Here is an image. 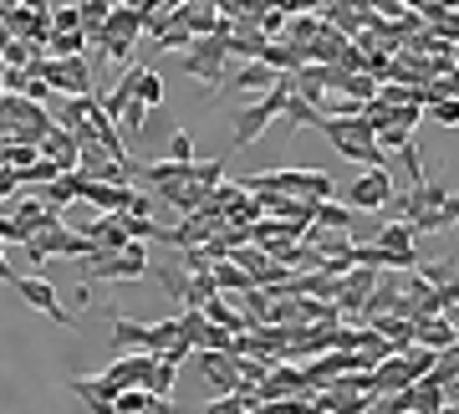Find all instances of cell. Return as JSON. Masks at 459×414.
I'll return each instance as SVG.
<instances>
[{
	"label": "cell",
	"instance_id": "40",
	"mask_svg": "<svg viewBox=\"0 0 459 414\" xmlns=\"http://www.w3.org/2000/svg\"><path fill=\"white\" fill-rule=\"evenodd\" d=\"M455 220H459V195H449L444 199V225H455Z\"/></svg>",
	"mask_w": 459,
	"mask_h": 414
},
{
	"label": "cell",
	"instance_id": "32",
	"mask_svg": "<svg viewBox=\"0 0 459 414\" xmlns=\"http://www.w3.org/2000/svg\"><path fill=\"white\" fill-rule=\"evenodd\" d=\"M169 159H174V164H195V133L189 128L169 133Z\"/></svg>",
	"mask_w": 459,
	"mask_h": 414
},
{
	"label": "cell",
	"instance_id": "8",
	"mask_svg": "<svg viewBox=\"0 0 459 414\" xmlns=\"http://www.w3.org/2000/svg\"><path fill=\"white\" fill-rule=\"evenodd\" d=\"M394 199V180H388V169H368L358 180L347 184V210H383Z\"/></svg>",
	"mask_w": 459,
	"mask_h": 414
},
{
	"label": "cell",
	"instance_id": "23",
	"mask_svg": "<svg viewBox=\"0 0 459 414\" xmlns=\"http://www.w3.org/2000/svg\"><path fill=\"white\" fill-rule=\"evenodd\" d=\"M159 282H164V292H169L174 302H179V307H189V282H195V277H189V271H184L179 261L159 266Z\"/></svg>",
	"mask_w": 459,
	"mask_h": 414
},
{
	"label": "cell",
	"instance_id": "3",
	"mask_svg": "<svg viewBox=\"0 0 459 414\" xmlns=\"http://www.w3.org/2000/svg\"><path fill=\"white\" fill-rule=\"evenodd\" d=\"M77 266H82L87 282H92V277H98V282H138V277L148 271V251L133 241L123 256H113V251H92V256H87V261H77Z\"/></svg>",
	"mask_w": 459,
	"mask_h": 414
},
{
	"label": "cell",
	"instance_id": "6",
	"mask_svg": "<svg viewBox=\"0 0 459 414\" xmlns=\"http://www.w3.org/2000/svg\"><path fill=\"white\" fill-rule=\"evenodd\" d=\"M195 364H199V379H204V389H210V394H235V389H240V358H230V353H195Z\"/></svg>",
	"mask_w": 459,
	"mask_h": 414
},
{
	"label": "cell",
	"instance_id": "21",
	"mask_svg": "<svg viewBox=\"0 0 459 414\" xmlns=\"http://www.w3.org/2000/svg\"><path fill=\"white\" fill-rule=\"evenodd\" d=\"M87 47H92V36L87 31H62V36H51L47 57L51 62H72V57H87Z\"/></svg>",
	"mask_w": 459,
	"mask_h": 414
},
{
	"label": "cell",
	"instance_id": "45",
	"mask_svg": "<svg viewBox=\"0 0 459 414\" xmlns=\"http://www.w3.org/2000/svg\"><path fill=\"white\" fill-rule=\"evenodd\" d=\"M455 77H459V72H455Z\"/></svg>",
	"mask_w": 459,
	"mask_h": 414
},
{
	"label": "cell",
	"instance_id": "24",
	"mask_svg": "<svg viewBox=\"0 0 459 414\" xmlns=\"http://www.w3.org/2000/svg\"><path fill=\"white\" fill-rule=\"evenodd\" d=\"M189 184L220 189V184H225V159H195V164H189Z\"/></svg>",
	"mask_w": 459,
	"mask_h": 414
},
{
	"label": "cell",
	"instance_id": "7",
	"mask_svg": "<svg viewBox=\"0 0 459 414\" xmlns=\"http://www.w3.org/2000/svg\"><path fill=\"white\" fill-rule=\"evenodd\" d=\"M255 394H261V404H281V399H312V389H307V374L296 364H276L255 383Z\"/></svg>",
	"mask_w": 459,
	"mask_h": 414
},
{
	"label": "cell",
	"instance_id": "37",
	"mask_svg": "<svg viewBox=\"0 0 459 414\" xmlns=\"http://www.w3.org/2000/svg\"><path fill=\"white\" fill-rule=\"evenodd\" d=\"M434 36H439V41H449V47H455V41H459V11H449V16H444L439 26H434Z\"/></svg>",
	"mask_w": 459,
	"mask_h": 414
},
{
	"label": "cell",
	"instance_id": "26",
	"mask_svg": "<svg viewBox=\"0 0 459 414\" xmlns=\"http://www.w3.org/2000/svg\"><path fill=\"white\" fill-rule=\"evenodd\" d=\"M0 21H5V31L11 36H31V21H36V5H0Z\"/></svg>",
	"mask_w": 459,
	"mask_h": 414
},
{
	"label": "cell",
	"instance_id": "16",
	"mask_svg": "<svg viewBox=\"0 0 459 414\" xmlns=\"http://www.w3.org/2000/svg\"><path fill=\"white\" fill-rule=\"evenodd\" d=\"M444 199H449V189H444L439 180H424V184H413V195H409V205H403V216H409V220L434 216V210H444Z\"/></svg>",
	"mask_w": 459,
	"mask_h": 414
},
{
	"label": "cell",
	"instance_id": "33",
	"mask_svg": "<svg viewBox=\"0 0 459 414\" xmlns=\"http://www.w3.org/2000/svg\"><path fill=\"white\" fill-rule=\"evenodd\" d=\"M286 118H291V123H307V128H322V113H316L312 102H301L296 92L286 98Z\"/></svg>",
	"mask_w": 459,
	"mask_h": 414
},
{
	"label": "cell",
	"instance_id": "13",
	"mask_svg": "<svg viewBox=\"0 0 459 414\" xmlns=\"http://www.w3.org/2000/svg\"><path fill=\"white\" fill-rule=\"evenodd\" d=\"M41 159H47V164H56L62 174H82V144H77L66 128H51V133H47Z\"/></svg>",
	"mask_w": 459,
	"mask_h": 414
},
{
	"label": "cell",
	"instance_id": "39",
	"mask_svg": "<svg viewBox=\"0 0 459 414\" xmlns=\"http://www.w3.org/2000/svg\"><path fill=\"white\" fill-rule=\"evenodd\" d=\"M148 210H153V199H148V195H133V205L123 210V216H148Z\"/></svg>",
	"mask_w": 459,
	"mask_h": 414
},
{
	"label": "cell",
	"instance_id": "5",
	"mask_svg": "<svg viewBox=\"0 0 459 414\" xmlns=\"http://www.w3.org/2000/svg\"><path fill=\"white\" fill-rule=\"evenodd\" d=\"M21 251H26L31 261H51V256L87 261V256H92V241H87V235H77V231H66V225H56V231H41L36 241H26Z\"/></svg>",
	"mask_w": 459,
	"mask_h": 414
},
{
	"label": "cell",
	"instance_id": "30",
	"mask_svg": "<svg viewBox=\"0 0 459 414\" xmlns=\"http://www.w3.org/2000/svg\"><path fill=\"white\" fill-rule=\"evenodd\" d=\"M174 379H179V368L159 358V368H153V379H148L143 394H148V399H169V394H174Z\"/></svg>",
	"mask_w": 459,
	"mask_h": 414
},
{
	"label": "cell",
	"instance_id": "27",
	"mask_svg": "<svg viewBox=\"0 0 459 414\" xmlns=\"http://www.w3.org/2000/svg\"><path fill=\"white\" fill-rule=\"evenodd\" d=\"M117 220H123V231H128L138 246H143V241H164V225L153 216H117Z\"/></svg>",
	"mask_w": 459,
	"mask_h": 414
},
{
	"label": "cell",
	"instance_id": "41",
	"mask_svg": "<svg viewBox=\"0 0 459 414\" xmlns=\"http://www.w3.org/2000/svg\"><path fill=\"white\" fill-rule=\"evenodd\" d=\"M0 282H11V286H16V266L5 261V256H0Z\"/></svg>",
	"mask_w": 459,
	"mask_h": 414
},
{
	"label": "cell",
	"instance_id": "4",
	"mask_svg": "<svg viewBox=\"0 0 459 414\" xmlns=\"http://www.w3.org/2000/svg\"><path fill=\"white\" fill-rule=\"evenodd\" d=\"M225 62H230V41L225 36H210V41H195V47L184 51L179 72H189V77H199L210 92H220V87H225Z\"/></svg>",
	"mask_w": 459,
	"mask_h": 414
},
{
	"label": "cell",
	"instance_id": "9",
	"mask_svg": "<svg viewBox=\"0 0 459 414\" xmlns=\"http://www.w3.org/2000/svg\"><path fill=\"white\" fill-rule=\"evenodd\" d=\"M16 297H26L36 313H47L56 328H72V322H77V317L62 307V297H56V286H51L47 277H16Z\"/></svg>",
	"mask_w": 459,
	"mask_h": 414
},
{
	"label": "cell",
	"instance_id": "14",
	"mask_svg": "<svg viewBox=\"0 0 459 414\" xmlns=\"http://www.w3.org/2000/svg\"><path fill=\"white\" fill-rule=\"evenodd\" d=\"M225 83L235 87V92H250V98L261 92V98H265V92H276V87L286 83V77H276V72H271V66H265V62H246V66H240V72H230Z\"/></svg>",
	"mask_w": 459,
	"mask_h": 414
},
{
	"label": "cell",
	"instance_id": "18",
	"mask_svg": "<svg viewBox=\"0 0 459 414\" xmlns=\"http://www.w3.org/2000/svg\"><path fill=\"white\" fill-rule=\"evenodd\" d=\"M77 199H82V174H62V180H51L47 189H41V205L56 210V216H62L66 205H77Z\"/></svg>",
	"mask_w": 459,
	"mask_h": 414
},
{
	"label": "cell",
	"instance_id": "34",
	"mask_svg": "<svg viewBox=\"0 0 459 414\" xmlns=\"http://www.w3.org/2000/svg\"><path fill=\"white\" fill-rule=\"evenodd\" d=\"M143 123H148V108H143V102H128V113L117 118V133L138 138V133H143Z\"/></svg>",
	"mask_w": 459,
	"mask_h": 414
},
{
	"label": "cell",
	"instance_id": "17",
	"mask_svg": "<svg viewBox=\"0 0 459 414\" xmlns=\"http://www.w3.org/2000/svg\"><path fill=\"white\" fill-rule=\"evenodd\" d=\"M113 348L117 353H148V322H133V317L113 313Z\"/></svg>",
	"mask_w": 459,
	"mask_h": 414
},
{
	"label": "cell",
	"instance_id": "1",
	"mask_svg": "<svg viewBox=\"0 0 459 414\" xmlns=\"http://www.w3.org/2000/svg\"><path fill=\"white\" fill-rule=\"evenodd\" d=\"M148 16H153V0H133V5H113V16L92 41L102 47V62H128L133 41L148 31Z\"/></svg>",
	"mask_w": 459,
	"mask_h": 414
},
{
	"label": "cell",
	"instance_id": "28",
	"mask_svg": "<svg viewBox=\"0 0 459 414\" xmlns=\"http://www.w3.org/2000/svg\"><path fill=\"white\" fill-rule=\"evenodd\" d=\"M429 379L439 383V389H459V343L449 353H439V364H434V374Z\"/></svg>",
	"mask_w": 459,
	"mask_h": 414
},
{
	"label": "cell",
	"instance_id": "19",
	"mask_svg": "<svg viewBox=\"0 0 459 414\" xmlns=\"http://www.w3.org/2000/svg\"><path fill=\"white\" fill-rule=\"evenodd\" d=\"M210 277H214V286H220V297H240V292H250V286H255L246 271H240V266L230 261V256H225V261H214Z\"/></svg>",
	"mask_w": 459,
	"mask_h": 414
},
{
	"label": "cell",
	"instance_id": "38",
	"mask_svg": "<svg viewBox=\"0 0 459 414\" xmlns=\"http://www.w3.org/2000/svg\"><path fill=\"white\" fill-rule=\"evenodd\" d=\"M439 302H444V313H449V307L459 302V271H455V277H449V282L439 286Z\"/></svg>",
	"mask_w": 459,
	"mask_h": 414
},
{
	"label": "cell",
	"instance_id": "25",
	"mask_svg": "<svg viewBox=\"0 0 459 414\" xmlns=\"http://www.w3.org/2000/svg\"><path fill=\"white\" fill-rule=\"evenodd\" d=\"M133 102H143V108H159V102H164V77H159L153 66L138 72V92H133Z\"/></svg>",
	"mask_w": 459,
	"mask_h": 414
},
{
	"label": "cell",
	"instance_id": "20",
	"mask_svg": "<svg viewBox=\"0 0 459 414\" xmlns=\"http://www.w3.org/2000/svg\"><path fill=\"white\" fill-rule=\"evenodd\" d=\"M316 225H322L327 235L352 231V210H347V199H322V205H316Z\"/></svg>",
	"mask_w": 459,
	"mask_h": 414
},
{
	"label": "cell",
	"instance_id": "10",
	"mask_svg": "<svg viewBox=\"0 0 459 414\" xmlns=\"http://www.w3.org/2000/svg\"><path fill=\"white\" fill-rule=\"evenodd\" d=\"M133 195H138V189H128V184H98V180L82 174V205L98 210V216H123L133 205Z\"/></svg>",
	"mask_w": 459,
	"mask_h": 414
},
{
	"label": "cell",
	"instance_id": "36",
	"mask_svg": "<svg viewBox=\"0 0 459 414\" xmlns=\"http://www.w3.org/2000/svg\"><path fill=\"white\" fill-rule=\"evenodd\" d=\"M429 118H434L439 128H459V98L455 102H439V108H429Z\"/></svg>",
	"mask_w": 459,
	"mask_h": 414
},
{
	"label": "cell",
	"instance_id": "42",
	"mask_svg": "<svg viewBox=\"0 0 459 414\" xmlns=\"http://www.w3.org/2000/svg\"><path fill=\"white\" fill-rule=\"evenodd\" d=\"M11 41H16V36H11V31H5V21H0V51H5V47H11Z\"/></svg>",
	"mask_w": 459,
	"mask_h": 414
},
{
	"label": "cell",
	"instance_id": "31",
	"mask_svg": "<svg viewBox=\"0 0 459 414\" xmlns=\"http://www.w3.org/2000/svg\"><path fill=\"white\" fill-rule=\"evenodd\" d=\"M82 31V5H51V36Z\"/></svg>",
	"mask_w": 459,
	"mask_h": 414
},
{
	"label": "cell",
	"instance_id": "35",
	"mask_svg": "<svg viewBox=\"0 0 459 414\" xmlns=\"http://www.w3.org/2000/svg\"><path fill=\"white\" fill-rule=\"evenodd\" d=\"M286 21H291V16H286L281 5H261V31H265V41H271V36H276Z\"/></svg>",
	"mask_w": 459,
	"mask_h": 414
},
{
	"label": "cell",
	"instance_id": "44",
	"mask_svg": "<svg viewBox=\"0 0 459 414\" xmlns=\"http://www.w3.org/2000/svg\"><path fill=\"white\" fill-rule=\"evenodd\" d=\"M444 414H459V410H444Z\"/></svg>",
	"mask_w": 459,
	"mask_h": 414
},
{
	"label": "cell",
	"instance_id": "43",
	"mask_svg": "<svg viewBox=\"0 0 459 414\" xmlns=\"http://www.w3.org/2000/svg\"><path fill=\"white\" fill-rule=\"evenodd\" d=\"M444 317H449V328L459 332V302H455V307H449V313H444Z\"/></svg>",
	"mask_w": 459,
	"mask_h": 414
},
{
	"label": "cell",
	"instance_id": "15",
	"mask_svg": "<svg viewBox=\"0 0 459 414\" xmlns=\"http://www.w3.org/2000/svg\"><path fill=\"white\" fill-rule=\"evenodd\" d=\"M413 343L429 353H449L459 343V332L449 328V317H424V322H413Z\"/></svg>",
	"mask_w": 459,
	"mask_h": 414
},
{
	"label": "cell",
	"instance_id": "22",
	"mask_svg": "<svg viewBox=\"0 0 459 414\" xmlns=\"http://www.w3.org/2000/svg\"><path fill=\"white\" fill-rule=\"evenodd\" d=\"M153 41H159V51H189V47H195V36H189V26H184V11H179V5H174L169 26L153 36Z\"/></svg>",
	"mask_w": 459,
	"mask_h": 414
},
{
	"label": "cell",
	"instance_id": "11",
	"mask_svg": "<svg viewBox=\"0 0 459 414\" xmlns=\"http://www.w3.org/2000/svg\"><path fill=\"white\" fill-rule=\"evenodd\" d=\"M153 368H159V358H153V353H123V358L108 368V379L117 383V394H128V389H148Z\"/></svg>",
	"mask_w": 459,
	"mask_h": 414
},
{
	"label": "cell",
	"instance_id": "2",
	"mask_svg": "<svg viewBox=\"0 0 459 414\" xmlns=\"http://www.w3.org/2000/svg\"><path fill=\"white\" fill-rule=\"evenodd\" d=\"M286 98H291V77H286L276 92H265V98L246 102V108L235 113V149H250V144H255V138H261V133L271 128L281 113H286Z\"/></svg>",
	"mask_w": 459,
	"mask_h": 414
},
{
	"label": "cell",
	"instance_id": "12",
	"mask_svg": "<svg viewBox=\"0 0 459 414\" xmlns=\"http://www.w3.org/2000/svg\"><path fill=\"white\" fill-rule=\"evenodd\" d=\"M413 383H419V374L409 368L403 353H394V358H383V364L373 368V399L377 394H409Z\"/></svg>",
	"mask_w": 459,
	"mask_h": 414
},
{
	"label": "cell",
	"instance_id": "29",
	"mask_svg": "<svg viewBox=\"0 0 459 414\" xmlns=\"http://www.w3.org/2000/svg\"><path fill=\"white\" fill-rule=\"evenodd\" d=\"M108 16H113V0H82V31L87 36H98L108 26Z\"/></svg>",
	"mask_w": 459,
	"mask_h": 414
}]
</instances>
